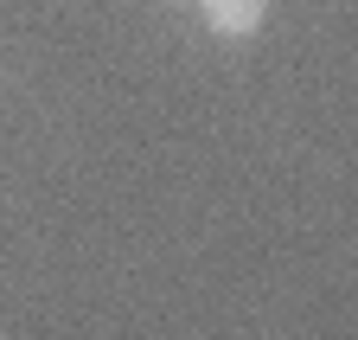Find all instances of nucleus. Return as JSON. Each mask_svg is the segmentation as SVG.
I'll return each mask as SVG.
<instances>
[{"instance_id":"obj_1","label":"nucleus","mask_w":358,"mask_h":340,"mask_svg":"<svg viewBox=\"0 0 358 340\" xmlns=\"http://www.w3.org/2000/svg\"><path fill=\"white\" fill-rule=\"evenodd\" d=\"M199 13L217 39H250L268 20V0H199Z\"/></svg>"}]
</instances>
